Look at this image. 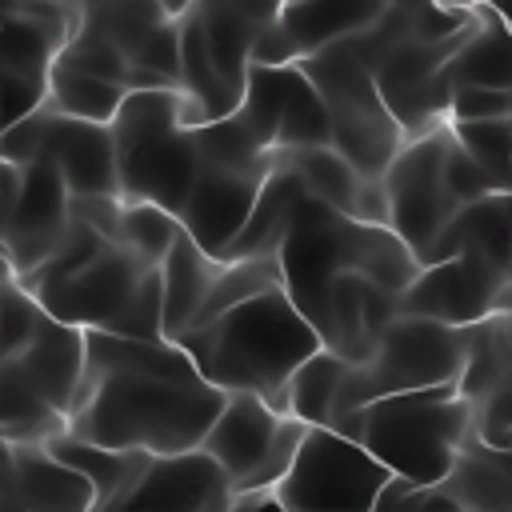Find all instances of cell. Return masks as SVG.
<instances>
[{
    "instance_id": "cell-1",
    "label": "cell",
    "mask_w": 512,
    "mask_h": 512,
    "mask_svg": "<svg viewBox=\"0 0 512 512\" xmlns=\"http://www.w3.org/2000/svg\"><path fill=\"white\" fill-rule=\"evenodd\" d=\"M224 408L196 364L172 340L84 332V376L68 412V436L112 452H196Z\"/></svg>"
},
{
    "instance_id": "cell-2",
    "label": "cell",
    "mask_w": 512,
    "mask_h": 512,
    "mask_svg": "<svg viewBox=\"0 0 512 512\" xmlns=\"http://www.w3.org/2000/svg\"><path fill=\"white\" fill-rule=\"evenodd\" d=\"M172 344H180L216 392L260 396L280 416H288V380L324 348L284 288H268L224 316L180 332Z\"/></svg>"
},
{
    "instance_id": "cell-3",
    "label": "cell",
    "mask_w": 512,
    "mask_h": 512,
    "mask_svg": "<svg viewBox=\"0 0 512 512\" xmlns=\"http://www.w3.org/2000/svg\"><path fill=\"white\" fill-rule=\"evenodd\" d=\"M332 432L356 440L392 480L436 488L476 436V408L456 388H428L340 412Z\"/></svg>"
},
{
    "instance_id": "cell-4",
    "label": "cell",
    "mask_w": 512,
    "mask_h": 512,
    "mask_svg": "<svg viewBox=\"0 0 512 512\" xmlns=\"http://www.w3.org/2000/svg\"><path fill=\"white\" fill-rule=\"evenodd\" d=\"M184 92H128L116 120L108 124L116 148L120 200L156 204L168 216H180L196 172L200 148L196 128L180 124Z\"/></svg>"
},
{
    "instance_id": "cell-5",
    "label": "cell",
    "mask_w": 512,
    "mask_h": 512,
    "mask_svg": "<svg viewBox=\"0 0 512 512\" xmlns=\"http://www.w3.org/2000/svg\"><path fill=\"white\" fill-rule=\"evenodd\" d=\"M196 148H200V172L176 220L204 256L224 264V252L244 232L276 156L252 144L236 112L228 120L196 128Z\"/></svg>"
},
{
    "instance_id": "cell-6",
    "label": "cell",
    "mask_w": 512,
    "mask_h": 512,
    "mask_svg": "<svg viewBox=\"0 0 512 512\" xmlns=\"http://www.w3.org/2000/svg\"><path fill=\"white\" fill-rule=\"evenodd\" d=\"M52 320L80 332H108L128 340H164V280L160 268L128 252L124 244H104V252L84 264L72 280L52 292L32 296Z\"/></svg>"
},
{
    "instance_id": "cell-7",
    "label": "cell",
    "mask_w": 512,
    "mask_h": 512,
    "mask_svg": "<svg viewBox=\"0 0 512 512\" xmlns=\"http://www.w3.org/2000/svg\"><path fill=\"white\" fill-rule=\"evenodd\" d=\"M300 72L312 80L316 96L324 100L332 148L356 168L364 180H384L392 160L404 148V128L380 100L372 64L356 36L300 60Z\"/></svg>"
},
{
    "instance_id": "cell-8",
    "label": "cell",
    "mask_w": 512,
    "mask_h": 512,
    "mask_svg": "<svg viewBox=\"0 0 512 512\" xmlns=\"http://www.w3.org/2000/svg\"><path fill=\"white\" fill-rule=\"evenodd\" d=\"M460 372H464V328H444L432 320L400 316L376 340L372 356L364 364L348 368L336 416L376 404V400H388V396L456 388Z\"/></svg>"
},
{
    "instance_id": "cell-9",
    "label": "cell",
    "mask_w": 512,
    "mask_h": 512,
    "mask_svg": "<svg viewBox=\"0 0 512 512\" xmlns=\"http://www.w3.org/2000/svg\"><path fill=\"white\" fill-rule=\"evenodd\" d=\"M392 476L356 440L308 428L288 476L272 488L280 512H372Z\"/></svg>"
},
{
    "instance_id": "cell-10",
    "label": "cell",
    "mask_w": 512,
    "mask_h": 512,
    "mask_svg": "<svg viewBox=\"0 0 512 512\" xmlns=\"http://www.w3.org/2000/svg\"><path fill=\"white\" fill-rule=\"evenodd\" d=\"M76 28V4H0V120L12 128L48 100V76Z\"/></svg>"
},
{
    "instance_id": "cell-11",
    "label": "cell",
    "mask_w": 512,
    "mask_h": 512,
    "mask_svg": "<svg viewBox=\"0 0 512 512\" xmlns=\"http://www.w3.org/2000/svg\"><path fill=\"white\" fill-rule=\"evenodd\" d=\"M452 128H436L424 136L404 140L400 156L384 172V196H388V232L424 264L448 220L460 212L444 184V152H448Z\"/></svg>"
},
{
    "instance_id": "cell-12",
    "label": "cell",
    "mask_w": 512,
    "mask_h": 512,
    "mask_svg": "<svg viewBox=\"0 0 512 512\" xmlns=\"http://www.w3.org/2000/svg\"><path fill=\"white\" fill-rule=\"evenodd\" d=\"M512 300V260L464 248L444 264H428L400 296V316L444 328H472Z\"/></svg>"
},
{
    "instance_id": "cell-13",
    "label": "cell",
    "mask_w": 512,
    "mask_h": 512,
    "mask_svg": "<svg viewBox=\"0 0 512 512\" xmlns=\"http://www.w3.org/2000/svg\"><path fill=\"white\" fill-rule=\"evenodd\" d=\"M236 120L252 136L260 152H292V148H320L332 144L324 100L316 96L312 80L292 68H248L244 100Z\"/></svg>"
},
{
    "instance_id": "cell-14",
    "label": "cell",
    "mask_w": 512,
    "mask_h": 512,
    "mask_svg": "<svg viewBox=\"0 0 512 512\" xmlns=\"http://www.w3.org/2000/svg\"><path fill=\"white\" fill-rule=\"evenodd\" d=\"M0 236H4V264L12 280H24L36 272L64 240L72 224V196L60 180V172L44 160H32L20 168V184L12 200L0 204Z\"/></svg>"
},
{
    "instance_id": "cell-15",
    "label": "cell",
    "mask_w": 512,
    "mask_h": 512,
    "mask_svg": "<svg viewBox=\"0 0 512 512\" xmlns=\"http://www.w3.org/2000/svg\"><path fill=\"white\" fill-rule=\"evenodd\" d=\"M36 160L52 164L68 188L72 200H92V196H120V176H116V148L112 132L104 124H84L56 116L48 104L40 108V148Z\"/></svg>"
},
{
    "instance_id": "cell-16",
    "label": "cell",
    "mask_w": 512,
    "mask_h": 512,
    "mask_svg": "<svg viewBox=\"0 0 512 512\" xmlns=\"http://www.w3.org/2000/svg\"><path fill=\"white\" fill-rule=\"evenodd\" d=\"M228 504L232 480L196 448L180 456H152L116 512H224Z\"/></svg>"
},
{
    "instance_id": "cell-17",
    "label": "cell",
    "mask_w": 512,
    "mask_h": 512,
    "mask_svg": "<svg viewBox=\"0 0 512 512\" xmlns=\"http://www.w3.org/2000/svg\"><path fill=\"white\" fill-rule=\"evenodd\" d=\"M4 364H12L20 372V380L68 420L72 400L80 392V376H84V332L52 320L44 312L28 348L16 360H4Z\"/></svg>"
},
{
    "instance_id": "cell-18",
    "label": "cell",
    "mask_w": 512,
    "mask_h": 512,
    "mask_svg": "<svg viewBox=\"0 0 512 512\" xmlns=\"http://www.w3.org/2000/svg\"><path fill=\"white\" fill-rule=\"evenodd\" d=\"M280 424H284V416L272 412L260 396H244V392H240V396H224V408H220V416L212 420V428H208L200 452H204L208 460H216L220 472H224V476L232 480V488H236V484L248 480V476L256 472V464L268 456V448H272Z\"/></svg>"
},
{
    "instance_id": "cell-19",
    "label": "cell",
    "mask_w": 512,
    "mask_h": 512,
    "mask_svg": "<svg viewBox=\"0 0 512 512\" xmlns=\"http://www.w3.org/2000/svg\"><path fill=\"white\" fill-rule=\"evenodd\" d=\"M212 68L224 80V88L244 100V84H248V68H252V44L256 32L276 16L280 4H240V0H200L192 4Z\"/></svg>"
},
{
    "instance_id": "cell-20",
    "label": "cell",
    "mask_w": 512,
    "mask_h": 512,
    "mask_svg": "<svg viewBox=\"0 0 512 512\" xmlns=\"http://www.w3.org/2000/svg\"><path fill=\"white\" fill-rule=\"evenodd\" d=\"M384 8V0H296L276 8V24L284 28L300 64L348 36L368 32L384 16Z\"/></svg>"
},
{
    "instance_id": "cell-21",
    "label": "cell",
    "mask_w": 512,
    "mask_h": 512,
    "mask_svg": "<svg viewBox=\"0 0 512 512\" xmlns=\"http://www.w3.org/2000/svg\"><path fill=\"white\" fill-rule=\"evenodd\" d=\"M304 196H308V188L300 184V176L276 160L272 172H268V180H264V188H260V196H256V208H252L244 232L224 252V264H236V260H272L280 252V244L288 236V224H292V216H296V208H300Z\"/></svg>"
},
{
    "instance_id": "cell-22",
    "label": "cell",
    "mask_w": 512,
    "mask_h": 512,
    "mask_svg": "<svg viewBox=\"0 0 512 512\" xmlns=\"http://www.w3.org/2000/svg\"><path fill=\"white\" fill-rule=\"evenodd\" d=\"M24 512H92V484L48 448H8Z\"/></svg>"
},
{
    "instance_id": "cell-23",
    "label": "cell",
    "mask_w": 512,
    "mask_h": 512,
    "mask_svg": "<svg viewBox=\"0 0 512 512\" xmlns=\"http://www.w3.org/2000/svg\"><path fill=\"white\" fill-rule=\"evenodd\" d=\"M436 488L468 512H512V452L472 436Z\"/></svg>"
},
{
    "instance_id": "cell-24",
    "label": "cell",
    "mask_w": 512,
    "mask_h": 512,
    "mask_svg": "<svg viewBox=\"0 0 512 512\" xmlns=\"http://www.w3.org/2000/svg\"><path fill=\"white\" fill-rule=\"evenodd\" d=\"M60 464H68L72 472H80L88 484H92V512H116L128 492L136 488V480L144 476L148 460L152 456H140V452H112V448H96L88 440H76V436H56L52 444H44Z\"/></svg>"
},
{
    "instance_id": "cell-25",
    "label": "cell",
    "mask_w": 512,
    "mask_h": 512,
    "mask_svg": "<svg viewBox=\"0 0 512 512\" xmlns=\"http://www.w3.org/2000/svg\"><path fill=\"white\" fill-rule=\"evenodd\" d=\"M220 260L204 256L184 232L172 244V252L160 264V280H164V340H176L180 332L192 328V320L200 316L216 276H220Z\"/></svg>"
},
{
    "instance_id": "cell-26",
    "label": "cell",
    "mask_w": 512,
    "mask_h": 512,
    "mask_svg": "<svg viewBox=\"0 0 512 512\" xmlns=\"http://www.w3.org/2000/svg\"><path fill=\"white\" fill-rule=\"evenodd\" d=\"M68 432V420L44 404L12 364L0 372V436L4 448H44Z\"/></svg>"
},
{
    "instance_id": "cell-27",
    "label": "cell",
    "mask_w": 512,
    "mask_h": 512,
    "mask_svg": "<svg viewBox=\"0 0 512 512\" xmlns=\"http://www.w3.org/2000/svg\"><path fill=\"white\" fill-rule=\"evenodd\" d=\"M512 372V328L504 308L472 328H464V372L456 392L476 408Z\"/></svg>"
},
{
    "instance_id": "cell-28",
    "label": "cell",
    "mask_w": 512,
    "mask_h": 512,
    "mask_svg": "<svg viewBox=\"0 0 512 512\" xmlns=\"http://www.w3.org/2000/svg\"><path fill=\"white\" fill-rule=\"evenodd\" d=\"M276 160L300 176V184L308 188L312 200H320L324 208H332V212H340V216L352 220V208H356V196H360L364 176H356V168L332 144L276 152Z\"/></svg>"
},
{
    "instance_id": "cell-29",
    "label": "cell",
    "mask_w": 512,
    "mask_h": 512,
    "mask_svg": "<svg viewBox=\"0 0 512 512\" xmlns=\"http://www.w3.org/2000/svg\"><path fill=\"white\" fill-rule=\"evenodd\" d=\"M348 368L352 364L328 348H320L312 360H304L296 368V376L288 380V416L308 428H332Z\"/></svg>"
},
{
    "instance_id": "cell-30",
    "label": "cell",
    "mask_w": 512,
    "mask_h": 512,
    "mask_svg": "<svg viewBox=\"0 0 512 512\" xmlns=\"http://www.w3.org/2000/svg\"><path fill=\"white\" fill-rule=\"evenodd\" d=\"M188 4H156V0H116V4H76L80 20L92 24L96 32H104L132 64V56L140 52V44L168 20H176Z\"/></svg>"
},
{
    "instance_id": "cell-31",
    "label": "cell",
    "mask_w": 512,
    "mask_h": 512,
    "mask_svg": "<svg viewBox=\"0 0 512 512\" xmlns=\"http://www.w3.org/2000/svg\"><path fill=\"white\" fill-rule=\"evenodd\" d=\"M124 88L116 84H104L96 76H84L68 64H52V76H48V108L56 116H68V120H84V124H112L120 104H124Z\"/></svg>"
},
{
    "instance_id": "cell-32",
    "label": "cell",
    "mask_w": 512,
    "mask_h": 512,
    "mask_svg": "<svg viewBox=\"0 0 512 512\" xmlns=\"http://www.w3.org/2000/svg\"><path fill=\"white\" fill-rule=\"evenodd\" d=\"M56 60L68 64V68H76V72H84V76H96V80L116 84V88L128 92V72H132L128 56L104 32H96L92 24H84L80 12H76V28H72V36H68V44H64V52Z\"/></svg>"
},
{
    "instance_id": "cell-33",
    "label": "cell",
    "mask_w": 512,
    "mask_h": 512,
    "mask_svg": "<svg viewBox=\"0 0 512 512\" xmlns=\"http://www.w3.org/2000/svg\"><path fill=\"white\" fill-rule=\"evenodd\" d=\"M180 220L168 216L164 208L156 204H128L124 200V212H120V244L128 252H136L140 260L148 264H164V256L172 252V244L180 240Z\"/></svg>"
},
{
    "instance_id": "cell-34",
    "label": "cell",
    "mask_w": 512,
    "mask_h": 512,
    "mask_svg": "<svg viewBox=\"0 0 512 512\" xmlns=\"http://www.w3.org/2000/svg\"><path fill=\"white\" fill-rule=\"evenodd\" d=\"M456 144L484 168V176L496 184V192L512 196V124H448Z\"/></svg>"
},
{
    "instance_id": "cell-35",
    "label": "cell",
    "mask_w": 512,
    "mask_h": 512,
    "mask_svg": "<svg viewBox=\"0 0 512 512\" xmlns=\"http://www.w3.org/2000/svg\"><path fill=\"white\" fill-rule=\"evenodd\" d=\"M40 320H44V308L8 276L0 284V352H4V360H16L28 348Z\"/></svg>"
},
{
    "instance_id": "cell-36",
    "label": "cell",
    "mask_w": 512,
    "mask_h": 512,
    "mask_svg": "<svg viewBox=\"0 0 512 512\" xmlns=\"http://www.w3.org/2000/svg\"><path fill=\"white\" fill-rule=\"evenodd\" d=\"M496 120L512 124V92H504V88H476V84L452 88L448 124H496Z\"/></svg>"
},
{
    "instance_id": "cell-37",
    "label": "cell",
    "mask_w": 512,
    "mask_h": 512,
    "mask_svg": "<svg viewBox=\"0 0 512 512\" xmlns=\"http://www.w3.org/2000/svg\"><path fill=\"white\" fill-rule=\"evenodd\" d=\"M444 184H448V196L456 200V208L464 204H476L484 196H496V184L484 176V168L456 144V136H448V152H444Z\"/></svg>"
},
{
    "instance_id": "cell-38",
    "label": "cell",
    "mask_w": 512,
    "mask_h": 512,
    "mask_svg": "<svg viewBox=\"0 0 512 512\" xmlns=\"http://www.w3.org/2000/svg\"><path fill=\"white\" fill-rule=\"evenodd\" d=\"M512 436V372L476 404V440L488 448H504Z\"/></svg>"
},
{
    "instance_id": "cell-39",
    "label": "cell",
    "mask_w": 512,
    "mask_h": 512,
    "mask_svg": "<svg viewBox=\"0 0 512 512\" xmlns=\"http://www.w3.org/2000/svg\"><path fill=\"white\" fill-rule=\"evenodd\" d=\"M372 512H456V500L440 488H420L408 480H388Z\"/></svg>"
},
{
    "instance_id": "cell-40",
    "label": "cell",
    "mask_w": 512,
    "mask_h": 512,
    "mask_svg": "<svg viewBox=\"0 0 512 512\" xmlns=\"http://www.w3.org/2000/svg\"><path fill=\"white\" fill-rule=\"evenodd\" d=\"M0 512H24L20 492H16V476H12V456H8V448H0Z\"/></svg>"
},
{
    "instance_id": "cell-41",
    "label": "cell",
    "mask_w": 512,
    "mask_h": 512,
    "mask_svg": "<svg viewBox=\"0 0 512 512\" xmlns=\"http://www.w3.org/2000/svg\"><path fill=\"white\" fill-rule=\"evenodd\" d=\"M224 512H280V508H276L272 492H264V496H232V504Z\"/></svg>"
},
{
    "instance_id": "cell-42",
    "label": "cell",
    "mask_w": 512,
    "mask_h": 512,
    "mask_svg": "<svg viewBox=\"0 0 512 512\" xmlns=\"http://www.w3.org/2000/svg\"><path fill=\"white\" fill-rule=\"evenodd\" d=\"M0 172H4V120H0Z\"/></svg>"
},
{
    "instance_id": "cell-43",
    "label": "cell",
    "mask_w": 512,
    "mask_h": 512,
    "mask_svg": "<svg viewBox=\"0 0 512 512\" xmlns=\"http://www.w3.org/2000/svg\"><path fill=\"white\" fill-rule=\"evenodd\" d=\"M0 228H4V220H0ZM0 272H8V264H4V236H0Z\"/></svg>"
},
{
    "instance_id": "cell-44",
    "label": "cell",
    "mask_w": 512,
    "mask_h": 512,
    "mask_svg": "<svg viewBox=\"0 0 512 512\" xmlns=\"http://www.w3.org/2000/svg\"><path fill=\"white\" fill-rule=\"evenodd\" d=\"M8 276H12V272H0V284H4V280H8Z\"/></svg>"
},
{
    "instance_id": "cell-45",
    "label": "cell",
    "mask_w": 512,
    "mask_h": 512,
    "mask_svg": "<svg viewBox=\"0 0 512 512\" xmlns=\"http://www.w3.org/2000/svg\"><path fill=\"white\" fill-rule=\"evenodd\" d=\"M0 372H4V352H0Z\"/></svg>"
}]
</instances>
